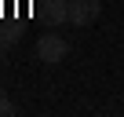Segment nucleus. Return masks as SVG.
I'll use <instances>...</instances> for the list:
<instances>
[{"mask_svg":"<svg viewBox=\"0 0 124 117\" xmlns=\"http://www.w3.org/2000/svg\"><path fill=\"white\" fill-rule=\"evenodd\" d=\"M66 55H70V40H66V37H58V33H40V40H37V58H40V62L58 66Z\"/></svg>","mask_w":124,"mask_h":117,"instance_id":"obj_1","label":"nucleus"},{"mask_svg":"<svg viewBox=\"0 0 124 117\" xmlns=\"http://www.w3.org/2000/svg\"><path fill=\"white\" fill-rule=\"evenodd\" d=\"M102 15V0H70V22L73 26H91Z\"/></svg>","mask_w":124,"mask_h":117,"instance_id":"obj_2","label":"nucleus"},{"mask_svg":"<svg viewBox=\"0 0 124 117\" xmlns=\"http://www.w3.org/2000/svg\"><path fill=\"white\" fill-rule=\"evenodd\" d=\"M40 15L47 18V26H62V22H70V0H44Z\"/></svg>","mask_w":124,"mask_h":117,"instance_id":"obj_3","label":"nucleus"},{"mask_svg":"<svg viewBox=\"0 0 124 117\" xmlns=\"http://www.w3.org/2000/svg\"><path fill=\"white\" fill-rule=\"evenodd\" d=\"M11 113H15V102H11L4 92H0V117H11Z\"/></svg>","mask_w":124,"mask_h":117,"instance_id":"obj_4","label":"nucleus"},{"mask_svg":"<svg viewBox=\"0 0 124 117\" xmlns=\"http://www.w3.org/2000/svg\"><path fill=\"white\" fill-rule=\"evenodd\" d=\"M15 40H18V33H15V29H0V48H11Z\"/></svg>","mask_w":124,"mask_h":117,"instance_id":"obj_5","label":"nucleus"}]
</instances>
